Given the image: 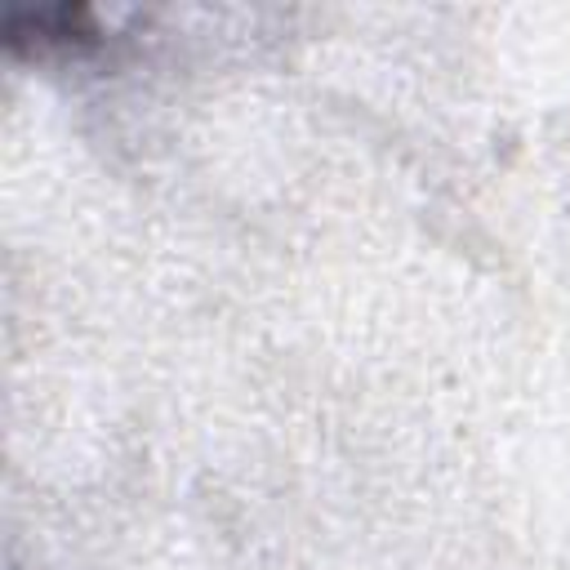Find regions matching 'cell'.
<instances>
[{"mask_svg":"<svg viewBox=\"0 0 570 570\" xmlns=\"http://www.w3.org/2000/svg\"><path fill=\"white\" fill-rule=\"evenodd\" d=\"M102 45V18L85 4L53 9H9L4 13V49L13 58H80Z\"/></svg>","mask_w":570,"mask_h":570,"instance_id":"6da1fadb","label":"cell"}]
</instances>
